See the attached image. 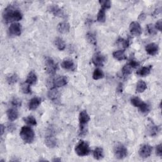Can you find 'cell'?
Here are the masks:
<instances>
[{"instance_id": "83f0119b", "label": "cell", "mask_w": 162, "mask_h": 162, "mask_svg": "<svg viewBox=\"0 0 162 162\" xmlns=\"http://www.w3.org/2000/svg\"><path fill=\"white\" fill-rule=\"evenodd\" d=\"M106 10L101 8L99 11V12L97 15V20L99 22H102V23H103V22H105L106 20Z\"/></svg>"}, {"instance_id": "8fae6325", "label": "cell", "mask_w": 162, "mask_h": 162, "mask_svg": "<svg viewBox=\"0 0 162 162\" xmlns=\"http://www.w3.org/2000/svg\"><path fill=\"white\" fill-rule=\"evenodd\" d=\"M9 34L14 36H19L22 33V26L19 23H14L11 25L8 29Z\"/></svg>"}, {"instance_id": "9a60e30c", "label": "cell", "mask_w": 162, "mask_h": 162, "mask_svg": "<svg viewBox=\"0 0 162 162\" xmlns=\"http://www.w3.org/2000/svg\"><path fill=\"white\" fill-rule=\"evenodd\" d=\"M46 146L49 148H53L57 146V140L52 134H49L46 136L44 140Z\"/></svg>"}, {"instance_id": "74e56055", "label": "cell", "mask_w": 162, "mask_h": 162, "mask_svg": "<svg viewBox=\"0 0 162 162\" xmlns=\"http://www.w3.org/2000/svg\"><path fill=\"white\" fill-rule=\"evenodd\" d=\"M147 30L149 34L151 35H156L157 34V31H156V29L155 28V26H153V24H148L147 25Z\"/></svg>"}, {"instance_id": "4dcf8cb0", "label": "cell", "mask_w": 162, "mask_h": 162, "mask_svg": "<svg viewBox=\"0 0 162 162\" xmlns=\"http://www.w3.org/2000/svg\"><path fill=\"white\" fill-rule=\"evenodd\" d=\"M24 120L28 125H36L37 124L36 120L33 116H28L25 118H24Z\"/></svg>"}, {"instance_id": "ac0fdd59", "label": "cell", "mask_w": 162, "mask_h": 162, "mask_svg": "<svg viewBox=\"0 0 162 162\" xmlns=\"http://www.w3.org/2000/svg\"><path fill=\"white\" fill-rule=\"evenodd\" d=\"M70 29V24L67 22H61L57 26V30L61 34H66L69 32Z\"/></svg>"}, {"instance_id": "60d3db41", "label": "cell", "mask_w": 162, "mask_h": 162, "mask_svg": "<svg viewBox=\"0 0 162 162\" xmlns=\"http://www.w3.org/2000/svg\"><path fill=\"white\" fill-rule=\"evenodd\" d=\"M155 152H156V155L160 156V157H161V156H162V144H160L156 146Z\"/></svg>"}, {"instance_id": "ffe728a7", "label": "cell", "mask_w": 162, "mask_h": 162, "mask_svg": "<svg viewBox=\"0 0 162 162\" xmlns=\"http://www.w3.org/2000/svg\"><path fill=\"white\" fill-rule=\"evenodd\" d=\"M7 115L8 120L11 122H13L16 120L19 117V113L17 110L13 108L8 109L7 111Z\"/></svg>"}, {"instance_id": "bcb514c9", "label": "cell", "mask_w": 162, "mask_h": 162, "mask_svg": "<svg viewBox=\"0 0 162 162\" xmlns=\"http://www.w3.org/2000/svg\"><path fill=\"white\" fill-rule=\"evenodd\" d=\"M116 91L119 93L122 92V83H120V84L119 85L118 87H117V89H116Z\"/></svg>"}, {"instance_id": "836d02e7", "label": "cell", "mask_w": 162, "mask_h": 162, "mask_svg": "<svg viewBox=\"0 0 162 162\" xmlns=\"http://www.w3.org/2000/svg\"><path fill=\"white\" fill-rule=\"evenodd\" d=\"M116 43L119 44V46H121L122 47H123L124 48H127L129 46V41L128 40H124V39L123 38H120L118 40H117Z\"/></svg>"}, {"instance_id": "7dc6e473", "label": "cell", "mask_w": 162, "mask_h": 162, "mask_svg": "<svg viewBox=\"0 0 162 162\" xmlns=\"http://www.w3.org/2000/svg\"><path fill=\"white\" fill-rule=\"evenodd\" d=\"M1 136H2L3 134V133L4 132V129H5V127H4V125L3 124L1 125Z\"/></svg>"}, {"instance_id": "4316f807", "label": "cell", "mask_w": 162, "mask_h": 162, "mask_svg": "<svg viewBox=\"0 0 162 162\" xmlns=\"http://www.w3.org/2000/svg\"><path fill=\"white\" fill-rule=\"evenodd\" d=\"M86 40H87V41L93 44L94 46H96L97 44V41H96V36H95L93 32H87L86 34Z\"/></svg>"}, {"instance_id": "7c38bea8", "label": "cell", "mask_w": 162, "mask_h": 162, "mask_svg": "<svg viewBox=\"0 0 162 162\" xmlns=\"http://www.w3.org/2000/svg\"><path fill=\"white\" fill-rule=\"evenodd\" d=\"M131 34L134 36H139L142 34L141 27L137 22H132L130 24L129 27Z\"/></svg>"}, {"instance_id": "b9f144b4", "label": "cell", "mask_w": 162, "mask_h": 162, "mask_svg": "<svg viewBox=\"0 0 162 162\" xmlns=\"http://www.w3.org/2000/svg\"><path fill=\"white\" fill-rule=\"evenodd\" d=\"M155 28L156 31L158 30L159 31H161V29H162V20H159L157 22H156L155 25Z\"/></svg>"}, {"instance_id": "30bf717a", "label": "cell", "mask_w": 162, "mask_h": 162, "mask_svg": "<svg viewBox=\"0 0 162 162\" xmlns=\"http://www.w3.org/2000/svg\"><path fill=\"white\" fill-rule=\"evenodd\" d=\"M68 79L65 76H60L53 81L51 87H60L67 84Z\"/></svg>"}, {"instance_id": "7402d4cb", "label": "cell", "mask_w": 162, "mask_h": 162, "mask_svg": "<svg viewBox=\"0 0 162 162\" xmlns=\"http://www.w3.org/2000/svg\"><path fill=\"white\" fill-rule=\"evenodd\" d=\"M113 57L114 58L119 61L124 60L127 59V56L125 54L124 50H118L113 53Z\"/></svg>"}, {"instance_id": "44dd1931", "label": "cell", "mask_w": 162, "mask_h": 162, "mask_svg": "<svg viewBox=\"0 0 162 162\" xmlns=\"http://www.w3.org/2000/svg\"><path fill=\"white\" fill-rule=\"evenodd\" d=\"M152 65H149L147 66H144L142 69L140 70H139L138 71L136 72L137 75L141 76V77H145L149 75L151 72V70H152Z\"/></svg>"}, {"instance_id": "5b68a950", "label": "cell", "mask_w": 162, "mask_h": 162, "mask_svg": "<svg viewBox=\"0 0 162 162\" xmlns=\"http://www.w3.org/2000/svg\"><path fill=\"white\" fill-rule=\"evenodd\" d=\"M114 153L117 159H124L127 155V149L122 144L118 143L114 148Z\"/></svg>"}, {"instance_id": "5bb4252c", "label": "cell", "mask_w": 162, "mask_h": 162, "mask_svg": "<svg viewBox=\"0 0 162 162\" xmlns=\"http://www.w3.org/2000/svg\"><path fill=\"white\" fill-rule=\"evenodd\" d=\"M61 67L65 70L70 71H74L75 70V65L74 64V62L73 60L69 58L65 59L62 62H61Z\"/></svg>"}, {"instance_id": "484cf974", "label": "cell", "mask_w": 162, "mask_h": 162, "mask_svg": "<svg viewBox=\"0 0 162 162\" xmlns=\"http://www.w3.org/2000/svg\"><path fill=\"white\" fill-rule=\"evenodd\" d=\"M147 89L146 84L143 81H139L136 85V92L139 93H143Z\"/></svg>"}, {"instance_id": "6da1fadb", "label": "cell", "mask_w": 162, "mask_h": 162, "mask_svg": "<svg viewBox=\"0 0 162 162\" xmlns=\"http://www.w3.org/2000/svg\"><path fill=\"white\" fill-rule=\"evenodd\" d=\"M3 18L5 22L9 23L20 20L22 19V14L19 10L10 5L4 9L3 13Z\"/></svg>"}, {"instance_id": "f6af8a7d", "label": "cell", "mask_w": 162, "mask_h": 162, "mask_svg": "<svg viewBox=\"0 0 162 162\" xmlns=\"http://www.w3.org/2000/svg\"><path fill=\"white\" fill-rule=\"evenodd\" d=\"M161 12V9L160 8H158V9H156L155 10V12H153V16H156V15H158Z\"/></svg>"}, {"instance_id": "e575fe53", "label": "cell", "mask_w": 162, "mask_h": 162, "mask_svg": "<svg viewBox=\"0 0 162 162\" xmlns=\"http://www.w3.org/2000/svg\"><path fill=\"white\" fill-rule=\"evenodd\" d=\"M139 108V110H140V111H141V112L143 113H144V114L148 113L149 112V111H150L149 106L147 103H144V102L142 104V105Z\"/></svg>"}, {"instance_id": "d6986e66", "label": "cell", "mask_w": 162, "mask_h": 162, "mask_svg": "<svg viewBox=\"0 0 162 162\" xmlns=\"http://www.w3.org/2000/svg\"><path fill=\"white\" fill-rule=\"evenodd\" d=\"M37 81V77L36 74L34 73V72L33 71L30 72L29 74L27 75L25 82L31 86L36 84Z\"/></svg>"}, {"instance_id": "f546056e", "label": "cell", "mask_w": 162, "mask_h": 162, "mask_svg": "<svg viewBox=\"0 0 162 162\" xmlns=\"http://www.w3.org/2000/svg\"><path fill=\"white\" fill-rule=\"evenodd\" d=\"M18 80H19V77L17 75L15 74L10 75L9 76H8L7 78V81L8 83V84H10V85L14 84L15 83H16V82L18 81Z\"/></svg>"}, {"instance_id": "8992f818", "label": "cell", "mask_w": 162, "mask_h": 162, "mask_svg": "<svg viewBox=\"0 0 162 162\" xmlns=\"http://www.w3.org/2000/svg\"><path fill=\"white\" fill-rule=\"evenodd\" d=\"M45 70L47 73L51 75L55 74L57 70L58 66L57 64L54 63V60L51 58H47L45 61Z\"/></svg>"}, {"instance_id": "cb8c5ba5", "label": "cell", "mask_w": 162, "mask_h": 162, "mask_svg": "<svg viewBox=\"0 0 162 162\" xmlns=\"http://www.w3.org/2000/svg\"><path fill=\"white\" fill-rule=\"evenodd\" d=\"M54 46L59 49L60 51H63L65 48V43L61 37H57L54 41Z\"/></svg>"}, {"instance_id": "1f68e13d", "label": "cell", "mask_w": 162, "mask_h": 162, "mask_svg": "<svg viewBox=\"0 0 162 162\" xmlns=\"http://www.w3.org/2000/svg\"><path fill=\"white\" fill-rule=\"evenodd\" d=\"M131 102L133 106H134L135 107L139 108L142 105V104L144 103L142 100L137 97H134L131 99Z\"/></svg>"}, {"instance_id": "603a6c76", "label": "cell", "mask_w": 162, "mask_h": 162, "mask_svg": "<svg viewBox=\"0 0 162 162\" xmlns=\"http://www.w3.org/2000/svg\"><path fill=\"white\" fill-rule=\"evenodd\" d=\"M93 156L95 159L98 160L103 159L104 157L103 149L100 147H97L95 148L93 152Z\"/></svg>"}, {"instance_id": "e0dca14e", "label": "cell", "mask_w": 162, "mask_h": 162, "mask_svg": "<svg viewBox=\"0 0 162 162\" xmlns=\"http://www.w3.org/2000/svg\"><path fill=\"white\" fill-rule=\"evenodd\" d=\"M41 103V99L37 97L32 98L29 103V109L30 110H34L38 108Z\"/></svg>"}, {"instance_id": "52a82bcc", "label": "cell", "mask_w": 162, "mask_h": 162, "mask_svg": "<svg viewBox=\"0 0 162 162\" xmlns=\"http://www.w3.org/2000/svg\"><path fill=\"white\" fill-rule=\"evenodd\" d=\"M106 61V57L100 52L95 53L92 58L93 64L96 66H103Z\"/></svg>"}, {"instance_id": "f35d334b", "label": "cell", "mask_w": 162, "mask_h": 162, "mask_svg": "<svg viewBox=\"0 0 162 162\" xmlns=\"http://www.w3.org/2000/svg\"><path fill=\"white\" fill-rule=\"evenodd\" d=\"M12 104L15 107H20L22 105V101L17 98H14L12 100Z\"/></svg>"}, {"instance_id": "f1b7e54d", "label": "cell", "mask_w": 162, "mask_h": 162, "mask_svg": "<svg viewBox=\"0 0 162 162\" xmlns=\"http://www.w3.org/2000/svg\"><path fill=\"white\" fill-rule=\"evenodd\" d=\"M104 76H105V74L103 73V72L102 70H100L99 69H96L94 70L93 72V78L94 80H99V79H103Z\"/></svg>"}, {"instance_id": "4fadbf2b", "label": "cell", "mask_w": 162, "mask_h": 162, "mask_svg": "<svg viewBox=\"0 0 162 162\" xmlns=\"http://www.w3.org/2000/svg\"><path fill=\"white\" fill-rule=\"evenodd\" d=\"M48 98L50 100L54 103H58L60 100V94L59 91L57 90V89L56 87H51L50 90L48 92Z\"/></svg>"}, {"instance_id": "d4e9b609", "label": "cell", "mask_w": 162, "mask_h": 162, "mask_svg": "<svg viewBox=\"0 0 162 162\" xmlns=\"http://www.w3.org/2000/svg\"><path fill=\"white\" fill-rule=\"evenodd\" d=\"M159 130V127L155 125L153 123L148 126V133L150 136H155L156 135H157Z\"/></svg>"}, {"instance_id": "9c48e42d", "label": "cell", "mask_w": 162, "mask_h": 162, "mask_svg": "<svg viewBox=\"0 0 162 162\" xmlns=\"http://www.w3.org/2000/svg\"><path fill=\"white\" fill-rule=\"evenodd\" d=\"M152 152V147L148 144H144L139 150V155L141 158H146L151 155Z\"/></svg>"}, {"instance_id": "d590c367", "label": "cell", "mask_w": 162, "mask_h": 162, "mask_svg": "<svg viewBox=\"0 0 162 162\" xmlns=\"http://www.w3.org/2000/svg\"><path fill=\"white\" fill-rule=\"evenodd\" d=\"M22 91L24 94H31V89L30 87V85L28 84L26 82L22 84Z\"/></svg>"}, {"instance_id": "7bdbcfd3", "label": "cell", "mask_w": 162, "mask_h": 162, "mask_svg": "<svg viewBox=\"0 0 162 162\" xmlns=\"http://www.w3.org/2000/svg\"><path fill=\"white\" fill-rule=\"evenodd\" d=\"M15 129H16V127H15V125L14 124H8V131L13 132Z\"/></svg>"}, {"instance_id": "ba28073f", "label": "cell", "mask_w": 162, "mask_h": 162, "mask_svg": "<svg viewBox=\"0 0 162 162\" xmlns=\"http://www.w3.org/2000/svg\"><path fill=\"white\" fill-rule=\"evenodd\" d=\"M48 10L49 12H51L54 16L62 18L66 17V15L64 12V11L62 9H61L57 4H53L51 5V6H49L48 8Z\"/></svg>"}, {"instance_id": "ab89813d", "label": "cell", "mask_w": 162, "mask_h": 162, "mask_svg": "<svg viewBox=\"0 0 162 162\" xmlns=\"http://www.w3.org/2000/svg\"><path fill=\"white\" fill-rule=\"evenodd\" d=\"M128 65H129L132 69H136L139 65V63L137 61L134 60V59H132L129 61V63H128Z\"/></svg>"}, {"instance_id": "3957f363", "label": "cell", "mask_w": 162, "mask_h": 162, "mask_svg": "<svg viewBox=\"0 0 162 162\" xmlns=\"http://www.w3.org/2000/svg\"><path fill=\"white\" fill-rule=\"evenodd\" d=\"M90 120V116L87 113V111L82 110L81 111L79 114V124H80V129H79V136H84L87 133V127L86 125L88 124Z\"/></svg>"}, {"instance_id": "7a4b0ae2", "label": "cell", "mask_w": 162, "mask_h": 162, "mask_svg": "<svg viewBox=\"0 0 162 162\" xmlns=\"http://www.w3.org/2000/svg\"><path fill=\"white\" fill-rule=\"evenodd\" d=\"M20 136L25 143L31 144L34 140L35 134L32 128L28 126H24L20 130Z\"/></svg>"}, {"instance_id": "8d00e7d4", "label": "cell", "mask_w": 162, "mask_h": 162, "mask_svg": "<svg viewBox=\"0 0 162 162\" xmlns=\"http://www.w3.org/2000/svg\"><path fill=\"white\" fill-rule=\"evenodd\" d=\"M100 4H101V8H103L105 10L110 8L111 7V1L108 0H105V1H99Z\"/></svg>"}, {"instance_id": "277c9868", "label": "cell", "mask_w": 162, "mask_h": 162, "mask_svg": "<svg viewBox=\"0 0 162 162\" xmlns=\"http://www.w3.org/2000/svg\"><path fill=\"white\" fill-rule=\"evenodd\" d=\"M75 152L78 156H85L90 154L91 149L87 142L80 141L75 146Z\"/></svg>"}, {"instance_id": "d6a6232c", "label": "cell", "mask_w": 162, "mask_h": 162, "mask_svg": "<svg viewBox=\"0 0 162 162\" xmlns=\"http://www.w3.org/2000/svg\"><path fill=\"white\" fill-rule=\"evenodd\" d=\"M132 72V68L128 64H126L125 65H124V66L122 68V74L124 77H127L128 75L131 74Z\"/></svg>"}, {"instance_id": "c3c4849f", "label": "cell", "mask_w": 162, "mask_h": 162, "mask_svg": "<svg viewBox=\"0 0 162 162\" xmlns=\"http://www.w3.org/2000/svg\"><path fill=\"white\" fill-rule=\"evenodd\" d=\"M61 159H58V158H54L53 160V161H60Z\"/></svg>"}, {"instance_id": "ee69618b", "label": "cell", "mask_w": 162, "mask_h": 162, "mask_svg": "<svg viewBox=\"0 0 162 162\" xmlns=\"http://www.w3.org/2000/svg\"><path fill=\"white\" fill-rule=\"evenodd\" d=\"M146 14H145L144 13H141L140 15H139V17H138V19H139V20H141V21H143V20H145V19H146Z\"/></svg>"}, {"instance_id": "2e32d148", "label": "cell", "mask_w": 162, "mask_h": 162, "mask_svg": "<svg viewBox=\"0 0 162 162\" xmlns=\"http://www.w3.org/2000/svg\"><path fill=\"white\" fill-rule=\"evenodd\" d=\"M145 49H146V52L149 55H152V56L156 55V54H158L159 52L158 46L156 44L153 43L147 44Z\"/></svg>"}]
</instances>
